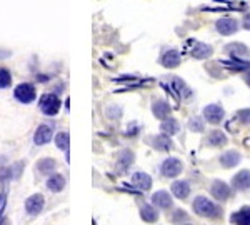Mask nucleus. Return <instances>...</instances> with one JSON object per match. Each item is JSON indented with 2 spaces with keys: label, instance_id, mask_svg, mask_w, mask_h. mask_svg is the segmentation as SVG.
I'll return each instance as SVG.
<instances>
[{
  "label": "nucleus",
  "instance_id": "f257e3e1",
  "mask_svg": "<svg viewBox=\"0 0 250 225\" xmlns=\"http://www.w3.org/2000/svg\"><path fill=\"white\" fill-rule=\"evenodd\" d=\"M192 207H194V212L197 215L207 217V219H217V217H220V213H222L220 207H219L217 204H214L210 198L203 197V195H199V197L194 198Z\"/></svg>",
  "mask_w": 250,
  "mask_h": 225
},
{
  "label": "nucleus",
  "instance_id": "f03ea898",
  "mask_svg": "<svg viewBox=\"0 0 250 225\" xmlns=\"http://www.w3.org/2000/svg\"><path fill=\"white\" fill-rule=\"evenodd\" d=\"M60 105H62V102H60V99L55 95V93H44L39 100L40 110L44 112L47 117H54V115L59 114Z\"/></svg>",
  "mask_w": 250,
  "mask_h": 225
},
{
  "label": "nucleus",
  "instance_id": "7ed1b4c3",
  "mask_svg": "<svg viewBox=\"0 0 250 225\" xmlns=\"http://www.w3.org/2000/svg\"><path fill=\"white\" fill-rule=\"evenodd\" d=\"M182 170H184V164H182L177 157H169V159H165L160 165L162 175L167 179L177 177V175L182 174Z\"/></svg>",
  "mask_w": 250,
  "mask_h": 225
},
{
  "label": "nucleus",
  "instance_id": "20e7f679",
  "mask_svg": "<svg viewBox=\"0 0 250 225\" xmlns=\"http://www.w3.org/2000/svg\"><path fill=\"white\" fill-rule=\"evenodd\" d=\"M14 95H15V99L18 100V102H22V104H30V102H33L35 100V97H37V92H35V87H33L32 84H20V85H17L14 90Z\"/></svg>",
  "mask_w": 250,
  "mask_h": 225
},
{
  "label": "nucleus",
  "instance_id": "39448f33",
  "mask_svg": "<svg viewBox=\"0 0 250 225\" xmlns=\"http://www.w3.org/2000/svg\"><path fill=\"white\" fill-rule=\"evenodd\" d=\"M215 29H217V32L220 33V35L229 37V35H234V33L240 29V24L232 17H222L215 22Z\"/></svg>",
  "mask_w": 250,
  "mask_h": 225
},
{
  "label": "nucleus",
  "instance_id": "423d86ee",
  "mask_svg": "<svg viewBox=\"0 0 250 225\" xmlns=\"http://www.w3.org/2000/svg\"><path fill=\"white\" fill-rule=\"evenodd\" d=\"M225 54L229 55L230 59H244L247 60L250 57V48L245 44L242 42H232V44H227L223 47Z\"/></svg>",
  "mask_w": 250,
  "mask_h": 225
},
{
  "label": "nucleus",
  "instance_id": "0eeeda50",
  "mask_svg": "<svg viewBox=\"0 0 250 225\" xmlns=\"http://www.w3.org/2000/svg\"><path fill=\"white\" fill-rule=\"evenodd\" d=\"M223 115H225V112H223V108L219 104H210L203 108V119H205L208 123H214V125L222 122Z\"/></svg>",
  "mask_w": 250,
  "mask_h": 225
},
{
  "label": "nucleus",
  "instance_id": "6e6552de",
  "mask_svg": "<svg viewBox=\"0 0 250 225\" xmlns=\"http://www.w3.org/2000/svg\"><path fill=\"white\" fill-rule=\"evenodd\" d=\"M52 137H54V127L42 123V125L37 127L35 134H33V142H35V145H45L52 140Z\"/></svg>",
  "mask_w": 250,
  "mask_h": 225
},
{
  "label": "nucleus",
  "instance_id": "1a4fd4ad",
  "mask_svg": "<svg viewBox=\"0 0 250 225\" xmlns=\"http://www.w3.org/2000/svg\"><path fill=\"white\" fill-rule=\"evenodd\" d=\"M44 195L42 194H33L30 195L27 198V202H25V210H27L29 215H39L42 212V209H44Z\"/></svg>",
  "mask_w": 250,
  "mask_h": 225
},
{
  "label": "nucleus",
  "instance_id": "9d476101",
  "mask_svg": "<svg viewBox=\"0 0 250 225\" xmlns=\"http://www.w3.org/2000/svg\"><path fill=\"white\" fill-rule=\"evenodd\" d=\"M169 90H172L173 95L182 97V99H188V97L192 95V92H190V89L187 87V84L179 77H170V89Z\"/></svg>",
  "mask_w": 250,
  "mask_h": 225
},
{
  "label": "nucleus",
  "instance_id": "9b49d317",
  "mask_svg": "<svg viewBox=\"0 0 250 225\" xmlns=\"http://www.w3.org/2000/svg\"><path fill=\"white\" fill-rule=\"evenodd\" d=\"M210 194L215 200H227L230 197V187L225 182H222V180H215L210 187Z\"/></svg>",
  "mask_w": 250,
  "mask_h": 225
},
{
  "label": "nucleus",
  "instance_id": "f8f14e48",
  "mask_svg": "<svg viewBox=\"0 0 250 225\" xmlns=\"http://www.w3.org/2000/svg\"><path fill=\"white\" fill-rule=\"evenodd\" d=\"M160 63L165 67V69H175V67L180 65V54L175 50V48H169L162 54Z\"/></svg>",
  "mask_w": 250,
  "mask_h": 225
},
{
  "label": "nucleus",
  "instance_id": "ddd939ff",
  "mask_svg": "<svg viewBox=\"0 0 250 225\" xmlns=\"http://www.w3.org/2000/svg\"><path fill=\"white\" fill-rule=\"evenodd\" d=\"M132 185L137 187L142 192H147V190H150V187H152V179H150V175L145 174V172H135V174L132 175Z\"/></svg>",
  "mask_w": 250,
  "mask_h": 225
},
{
  "label": "nucleus",
  "instance_id": "4468645a",
  "mask_svg": "<svg viewBox=\"0 0 250 225\" xmlns=\"http://www.w3.org/2000/svg\"><path fill=\"white\" fill-rule=\"evenodd\" d=\"M232 187L238 192L250 189V170H240L237 175H234L232 179Z\"/></svg>",
  "mask_w": 250,
  "mask_h": 225
},
{
  "label": "nucleus",
  "instance_id": "2eb2a0df",
  "mask_svg": "<svg viewBox=\"0 0 250 225\" xmlns=\"http://www.w3.org/2000/svg\"><path fill=\"white\" fill-rule=\"evenodd\" d=\"M134 152L130 150H122L117 157V168H119V174H125V172L130 168V165L134 164Z\"/></svg>",
  "mask_w": 250,
  "mask_h": 225
},
{
  "label": "nucleus",
  "instance_id": "dca6fc26",
  "mask_svg": "<svg viewBox=\"0 0 250 225\" xmlns=\"http://www.w3.org/2000/svg\"><path fill=\"white\" fill-rule=\"evenodd\" d=\"M152 114L155 115V119L158 120H165L170 117V105L162 99H155L152 104Z\"/></svg>",
  "mask_w": 250,
  "mask_h": 225
},
{
  "label": "nucleus",
  "instance_id": "f3484780",
  "mask_svg": "<svg viewBox=\"0 0 250 225\" xmlns=\"http://www.w3.org/2000/svg\"><path fill=\"white\" fill-rule=\"evenodd\" d=\"M152 204L157 209H165L167 210L173 205V200H172V197H170L169 192H165V190H158V192H155L152 195Z\"/></svg>",
  "mask_w": 250,
  "mask_h": 225
},
{
  "label": "nucleus",
  "instance_id": "a211bd4d",
  "mask_svg": "<svg viewBox=\"0 0 250 225\" xmlns=\"http://www.w3.org/2000/svg\"><path fill=\"white\" fill-rule=\"evenodd\" d=\"M222 65L225 69L232 70V72H247L250 70V62L244 59H229V60H223Z\"/></svg>",
  "mask_w": 250,
  "mask_h": 225
},
{
  "label": "nucleus",
  "instance_id": "6ab92c4d",
  "mask_svg": "<svg viewBox=\"0 0 250 225\" xmlns=\"http://www.w3.org/2000/svg\"><path fill=\"white\" fill-rule=\"evenodd\" d=\"M242 160V155L237 152V150H227L225 153L220 155V165L225 168H234L240 164Z\"/></svg>",
  "mask_w": 250,
  "mask_h": 225
},
{
  "label": "nucleus",
  "instance_id": "aec40b11",
  "mask_svg": "<svg viewBox=\"0 0 250 225\" xmlns=\"http://www.w3.org/2000/svg\"><path fill=\"white\" fill-rule=\"evenodd\" d=\"M150 144H152L154 149L160 150V152H169L172 149V140H170V135L160 134V135H155V137L150 138Z\"/></svg>",
  "mask_w": 250,
  "mask_h": 225
},
{
  "label": "nucleus",
  "instance_id": "412c9836",
  "mask_svg": "<svg viewBox=\"0 0 250 225\" xmlns=\"http://www.w3.org/2000/svg\"><path fill=\"white\" fill-rule=\"evenodd\" d=\"M212 54H214V48H212L208 44H203V42H197L194 45V48H192V57L197 60H205L210 57Z\"/></svg>",
  "mask_w": 250,
  "mask_h": 225
},
{
  "label": "nucleus",
  "instance_id": "4be33fe9",
  "mask_svg": "<svg viewBox=\"0 0 250 225\" xmlns=\"http://www.w3.org/2000/svg\"><path fill=\"white\" fill-rule=\"evenodd\" d=\"M172 194L175 195L180 200H185V198L190 195V185H188L187 180H177V182L172 183Z\"/></svg>",
  "mask_w": 250,
  "mask_h": 225
},
{
  "label": "nucleus",
  "instance_id": "5701e85b",
  "mask_svg": "<svg viewBox=\"0 0 250 225\" xmlns=\"http://www.w3.org/2000/svg\"><path fill=\"white\" fill-rule=\"evenodd\" d=\"M205 144L208 147H222V145L227 144V135L223 134L222 130H212V132L207 135Z\"/></svg>",
  "mask_w": 250,
  "mask_h": 225
},
{
  "label": "nucleus",
  "instance_id": "b1692460",
  "mask_svg": "<svg viewBox=\"0 0 250 225\" xmlns=\"http://www.w3.org/2000/svg\"><path fill=\"white\" fill-rule=\"evenodd\" d=\"M230 222L234 225H250V207H242L238 212L230 215Z\"/></svg>",
  "mask_w": 250,
  "mask_h": 225
},
{
  "label": "nucleus",
  "instance_id": "393cba45",
  "mask_svg": "<svg viewBox=\"0 0 250 225\" xmlns=\"http://www.w3.org/2000/svg\"><path fill=\"white\" fill-rule=\"evenodd\" d=\"M140 217H142L143 222L147 224H155L158 220V212L154 205H149V204H143L140 207Z\"/></svg>",
  "mask_w": 250,
  "mask_h": 225
},
{
  "label": "nucleus",
  "instance_id": "a878e982",
  "mask_svg": "<svg viewBox=\"0 0 250 225\" xmlns=\"http://www.w3.org/2000/svg\"><path fill=\"white\" fill-rule=\"evenodd\" d=\"M160 130H162V132H164L165 135H170V137H172V135L179 134V130H180V123L177 122V119L169 117V119L162 120Z\"/></svg>",
  "mask_w": 250,
  "mask_h": 225
},
{
  "label": "nucleus",
  "instance_id": "bb28decb",
  "mask_svg": "<svg viewBox=\"0 0 250 225\" xmlns=\"http://www.w3.org/2000/svg\"><path fill=\"white\" fill-rule=\"evenodd\" d=\"M63 187H65V179H63V175L54 174V175H50V177H48L47 189L50 190V192H62Z\"/></svg>",
  "mask_w": 250,
  "mask_h": 225
},
{
  "label": "nucleus",
  "instance_id": "cd10ccee",
  "mask_svg": "<svg viewBox=\"0 0 250 225\" xmlns=\"http://www.w3.org/2000/svg\"><path fill=\"white\" fill-rule=\"evenodd\" d=\"M22 164H17L14 165V167H0V182H9V180H12L14 177H18V174H20V167Z\"/></svg>",
  "mask_w": 250,
  "mask_h": 225
},
{
  "label": "nucleus",
  "instance_id": "c85d7f7f",
  "mask_svg": "<svg viewBox=\"0 0 250 225\" xmlns=\"http://www.w3.org/2000/svg\"><path fill=\"white\" fill-rule=\"evenodd\" d=\"M37 170L40 172V174H44V175H48V174H52V172L55 170V160L54 159H42L37 162Z\"/></svg>",
  "mask_w": 250,
  "mask_h": 225
},
{
  "label": "nucleus",
  "instance_id": "c756f323",
  "mask_svg": "<svg viewBox=\"0 0 250 225\" xmlns=\"http://www.w3.org/2000/svg\"><path fill=\"white\" fill-rule=\"evenodd\" d=\"M55 144L60 150H65L69 153V145H70V135L69 132H60L55 137Z\"/></svg>",
  "mask_w": 250,
  "mask_h": 225
},
{
  "label": "nucleus",
  "instance_id": "7c9ffc66",
  "mask_svg": "<svg viewBox=\"0 0 250 225\" xmlns=\"http://www.w3.org/2000/svg\"><path fill=\"white\" fill-rule=\"evenodd\" d=\"M10 84H12V75H10V72L7 69L0 67V89L10 87Z\"/></svg>",
  "mask_w": 250,
  "mask_h": 225
},
{
  "label": "nucleus",
  "instance_id": "2f4dec72",
  "mask_svg": "<svg viewBox=\"0 0 250 225\" xmlns=\"http://www.w3.org/2000/svg\"><path fill=\"white\" fill-rule=\"evenodd\" d=\"M188 129L192 132H203L205 130V123H203V120L200 117H192L190 122H188Z\"/></svg>",
  "mask_w": 250,
  "mask_h": 225
},
{
  "label": "nucleus",
  "instance_id": "473e14b6",
  "mask_svg": "<svg viewBox=\"0 0 250 225\" xmlns=\"http://www.w3.org/2000/svg\"><path fill=\"white\" fill-rule=\"evenodd\" d=\"M235 119L238 122L245 123V125H250V108H242L235 114Z\"/></svg>",
  "mask_w": 250,
  "mask_h": 225
},
{
  "label": "nucleus",
  "instance_id": "72a5a7b5",
  "mask_svg": "<svg viewBox=\"0 0 250 225\" xmlns=\"http://www.w3.org/2000/svg\"><path fill=\"white\" fill-rule=\"evenodd\" d=\"M140 132V127H139V123H132V125H128V129H127V132H125V135L127 137H135Z\"/></svg>",
  "mask_w": 250,
  "mask_h": 225
},
{
  "label": "nucleus",
  "instance_id": "f704fd0d",
  "mask_svg": "<svg viewBox=\"0 0 250 225\" xmlns=\"http://www.w3.org/2000/svg\"><path fill=\"white\" fill-rule=\"evenodd\" d=\"M242 27L245 30H250V14H245L244 20H242Z\"/></svg>",
  "mask_w": 250,
  "mask_h": 225
},
{
  "label": "nucleus",
  "instance_id": "c9c22d12",
  "mask_svg": "<svg viewBox=\"0 0 250 225\" xmlns=\"http://www.w3.org/2000/svg\"><path fill=\"white\" fill-rule=\"evenodd\" d=\"M5 204H7V195L2 194V195H0V215H2L3 209H5Z\"/></svg>",
  "mask_w": 250,
  "mask_h": 225
},
{
  "label": "nucleus",
  "instance_id": "e433bc0d",
  "mask_svg": "<svg viewBox=\"0 0 250 225\" xmlns=\"http://www.w3.org/2000/svg\"><path fill=\"white\" fill-rule=\"evenodd\" d=\"M7 57H10V52L9 50H0V60L7 59Z\"/></svg>",
  "mask_w": 250,
  "mask_h": 225
},
{
  "label": "nucleus",
  "instance_id": "4c0bfd02",
  "mask_svg": "<svg viewBox=\"0 0 250 225\" xmlns=\"http://www.w3.org/2000/svg\"><path fill=\"white\" fill-rule=\"evenodd\" d=\"M244 80H245V84H247L249 87H250V70H247V72H245V75H244Z\"/></svg>",
  "mask_w": 250,
  "mask_h": 225
},
{
  "label": "nucleus",
  "instance_id": "58836bf2",
  "mask_svg": "<svg viewBox=\"0 0 250 225\" xmlns=\"http://www.w3.org/2000/svg\"><path fill=\"white\" fill-rule=\"evenodd\" d=\"M187 225H188V224H187Z\"/></svg>",
  "mask_w": 250,
  "mask_h": 225
}]
</instances>
